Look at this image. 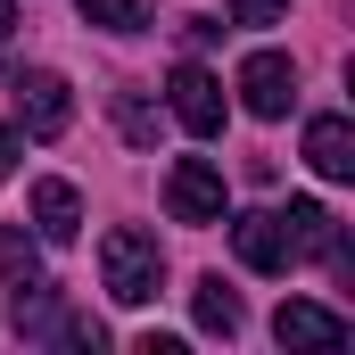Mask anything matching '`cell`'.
I'll list each match as a JSON object with an SVG mask.
<instances>
[{
	"mask_svg": "<svg viewBox=\"0 0 355 355\" xmlns=\"http://www.w3.org/2000/svg\"><path fill=\"white\" fill-rule=\"evenodd\" d=\"M99 272H107V297H116V306H149L157 281H166V248H157V232L116 223V232L99 240Z\"/></svg>",
	"mask_w": 355,
	"mask_h": 355,
	"instance_id": "6da1fadb",
	"label": "cell"
},
{
	"mask_svg": "<svg viewBox=\"0 0 355 355\" xmlns=\"http://www.w3.org/2000/svg\"><path fill=\"white\" fill-rule=\"evenodd\" d=\"M17 124H25L33 141H58V132L75 124V91H67V75H50V67L17 75Z\"/></svg>",
	"mask_w": 355,
	"mask_h": 355,
	"instance_id": "7a4b0ae2",
	"label": "cell"
},
{
	"mask_svg": "<svg viewBox=\"0 0 355 355\" xmlns=\"http://www.w3.org/2000/svg\"><path fill=\"white\" fill-rule=\"evenodd\" d=\"M166 207H174V223H223V166H207V157H174V174H166Z\"/></svg>",
	"mask_w": 355,
	"mask_h": 355,
	"instance_id": "3957f363",
	"label": "cell"
},
{
	"mask_svg": "<svg viewBox=\"0 0 355 355\" xmlns=\"http://www.w3.org/2000/svg\"><path fill=\"white\" fill-rule=\"evenodd\" d=\"M232 248H240V265L248 272H289V223H281V207H257V215H240L232 223Z\"/></svg>",
	"mask_w": 355,
	"mask_h": 355,
	"instance_id": "277c9868",
	"label": "cell"
},
{
	"mask_svg": "<svg viewBox=\"0 0 355 355\" xmlns=\"http://www.w3.org/2000/svg\"><path fill=\"white\" fill-rule=\"evenodd\" d=\"M174 124L182 132H198V141H215L223 132V83L207 75V67H174Z\"/></svg>",
	"mask_w": 355,
	"mask_h": 355,
	"instance_id": "5b68a950",
	"label": "cell"
},
{
	"mask_svg": "<svg viewBox=\"0 0 355 355\" xmlns=\"http://www.w3.org/2000/svg\"><path fill=\"white\" fill-rule=\"evenodd\" d=\"M240 99H248V116H289V99H297V67H289L281 50L240 58Z\"/></svg>",
	"mask_w": 355,
	"mask_h": 355,
	"instance_id": "8992f818",
	"label": "cell"
},
{
	"mask_svg": "<svg viewBox=\"0 0 355 355\" xmlns=\"http://www.w3.org/2000/svg\"><path fill=\"white\" fill-rule=\"evenodd\" d=\"M272 339H281V347H339V339H347V314H331V306H306V297H289V306L272 314Z\"/></svg>",
	"mask_w": 355,
	"mask_h": 355,
	"instance_id": "52a82bcc",
	"label": "cell"
},
{
	"mask_svg": "<svg viewBox=\"0 0 355 355\" xmlns=\"http://www.w3.org/2000/svg\"><path fill=\"white\" fill-rule=\"evenodd\" d=\"M281 223H289V257H339V248H347L322 198H289V207H281Z\"/></svg>",
	"mask_w": 355,
	"mask_h": 355,
	"instance_id": "ba28073f",
	"label": "cell"
},
{
	"mask_svg": "<svg viewBox=\"0 0 355 355\" xmlns=\"http://www.w3.org/2000/svg\"><path fill=\"white\" fill-rule=\"evenodd\" d=\"M306 166L322 182H347L355 174V132H347V116H314L306 124Z\"/></svg>",
	"mask_w": 355,
	"mask_h": 355,
	"instance_id": "9c48e42d",
	"label": "cell"
},
{
	"mask_svg": "<svg viewBox=\"0 0 355 355\" xmlns=\"http://www.w3.org/2000/svg\"><path fill=\"white\" fill-rule=\"evenodd\" d=\"M33 223H42V240H75V232H83L75 182H33Z\"/></svg>",
	"mask_w": 355,
	"mask_h": 355,
	"instance_id": "30bf717a",
	"label": "cell"
},
{
	"mask_svg": "<svg viewBox=\"0 0 355 355\" xmlns=\"http://www.w3.org/2000/svg\"><path fill=\"white\" fill-rule=\"evenodd\" d=\"M190 306H198V331H215V339H232V331H240V289H223L215 272L198 281V297H190Z\"/></svg>",
	"mask_w": 355,
	"mask_h": 355,
	"instance_id": "8fae6325",
	"label": "cell"
},
{
	"mask_svg": "<svg viewBox=\"0 0 355 355\" xmlns=\"http://www.w3.org/2000/svg\"><path fill=\"white\" fill-rule=\"evenodd\" d=\"M91 25H107V33H141L149 25V0H83Z\"/></svg>",
	"mask_w": 355,
	"mask_h": 355,
	"instance_id": "7c38bea8",
	"label": "cell"
},
{
	"mask_svg": "<svg viewBox=\"0 0 355 355\" xmlns=\"http://www.w3.org/2000/svg\"><path fill=\"white\" fill-rule=\"evenodd\" d=\"M33 272H42V248H33L25 232H0V281L17 289V281H33Z\"/></svg>",
	"mask_w": 355,
	"mask_h": 355,
	"instance_id": "4fadbf2b",
	"label": "cell"
},
{
	"mask_svg": "<svg viewBox=\"0 0 355 355\" xmlns=\"http://www.w3.org/2000/svg\"><path fill=\"white\" fill-rule=\"evenodd\" d=\"M116 124H124V141H141V149L157 141V107H149L141 91H116Z\"/></svg>",
	"mask_w": 355,
	"mask_h": 355,
	"instance_id": "5bb4252c",
	"label": "cell"
},
{
	"mask_svg": "<svg viewBox=\"0 0 355 355\" xmlns=\"http://www.w3.org/2000/svg\"><path fill=\"white\" fill-rule=\"evenodd\" d=\"M289 0H232V25H281Z\"/></svg>",
	"mask_w": 355,
	"mask_h": 355,
	"instance_id": "9a60e30c",
	"label": "cell"
},
{
	"mask_svg": "<svg viewBox=\"0 0 355 355\" xmlns=\"http://www.w3.org/2000/svg\"><path fill=\"white\" fill-rule=\"evenodd\" d=\"M0 174H17V132L0 124Z\"/></svg>",
	"mask_w": 355,
	"mask_h": 355,
	"instance_id": "2e32d148",
	"label": "cell"
},
{
	"mask_svg": "<svg viewBox=\"0 0 355 355\" xmlns=\"http://www.w3.org/2000/svg\"><path fill=\"white\" fill-rule=\"evenodd\" d=\"M8 25H17V0H0V42H8Z\"/></svg>",
	"mask_w": 355,
	"mask_h": 355,
	"instance_id": "e0dca14e",
	"label": "cell"
}]
</instances>
